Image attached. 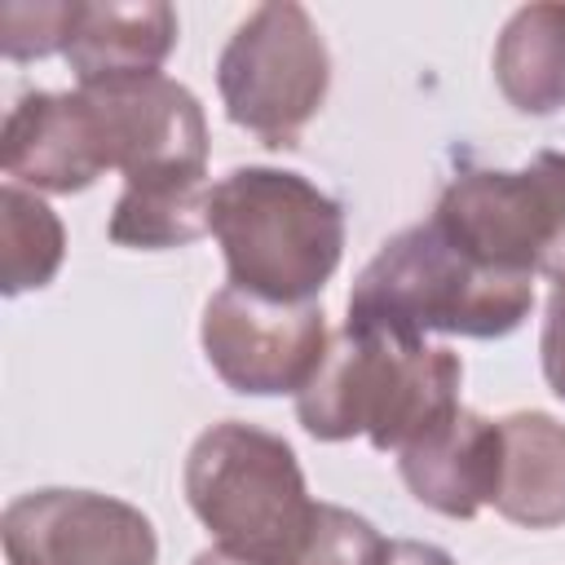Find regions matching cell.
Listing matches in <instances>:
<instances>
[{
  "instance_id": "4",
  "label": "cell",
  "mask_w": 565,
  "mask_h": 565,
  "mask_svg": "<svg viewBox=\"0 0 565 565\" xmlns=\"http://www.w3.org/2000/svg\"><path fill=\"white\" fill-rule=\"evenodd\" d=\"M190 512L221 547L260 565H300L322 503L309 499L296 450L256 424L225 419L185 455Z\"/></svg>"
},
{
  "instance_id": "11",
  "label": "cell",
  "mask_w": 565,
  "mask_h": 565,
  "mask_svg": "<svg viewBox=\"0 0 565 565\" xmlns=\"http://www.w3.org/2000/svg\"><path fill=\"white\" fill-rule=\"evenodd\" d=\"M172 44H177V13L163 0H137V4L79 0L62 57L71 62L79 88H102V84L159 75Z\"/></svg>"
},
{
  "instance_id": "3",
  "label": "cell",
  "mask_w": 565,
  "mask_h": 565,
  "mask_svg": "<svg viewBox=\"0 0 565 565\" xmlns=\"http://www.w3.org/2000/svg\"><path fill=\"white\" fill-rule=\"evenodd\" d=\"M207 234H216L230 287L265 300L309 305L344 256V212L300 172L234 168L212 185Z\"/></svg>"
},
{
  "instance_id": "14",
  "label": "cell",
  "mask_w": 565,
  "mask_h": 565,
  "mask_svg": "<svg viewBox=\"0 0 565 565\" xmlns=\"http://www.w3.org/2000/svg\"><path fill=\"white\" fill-rule=\"evenodd\" d=\"M207 203H212L207 172L137 177V181H124V194L110 212L106 234L119 247H141V252L185 247L199 234H207Z\"/></svg>"
},
{
  "instance_id": "19",
  "label": "cell",
  "mask_w": 565,
  "mask_h": 565,
  "mask_svg": "<svg viewBox=\"0 0 565 565\" xmlns=\"http://www.w3.org/2000/svg\"><path fill=\"white\" fill-rule=\"evenodd\" d=\"M380 565H455V556L419 539H388Z\"/></svg>"
},
{
  "instance_id": "7",
  "label": "cell",
  "mask_w": 565,
  "mask_h": 565,
  "mask_svg": "<svg viewBox=\"0 0 565 565\" xmlns=\"http://www.w3.org/2000/svg\"><path fill=\"white\" fill-rule=\"evenodd\" d=\"M199 340L221 384L247 397L300 393L331 344L322 309L313 300L282 305L230 282L207 300Z\"/></svg>"
},
{
  "instance_id": "16",
  "label": "cell",
  "mask_w": 565,
  "mask_h": 565,
  "mask_svg": "<svg viewBox=\"0 0 565 565\" xmlns=\"http://www.w3.org/2000/svg\"><path fill=\"white\" fill-rule=\"evenodd\" d=\"M79 0H9L0 4V49L9 62L66 53Z\"/></svg>"
},
{
  "instance_id": "13",
  "label": "cell",
  "mask_w": 565,
  "mask_h": 565,
  "mask_svg": "<svg viewBox=\"0 0 565 565\" xmlns=\"http://www.w3.org/2000/svg\"><path fill=\"white\" fill-rule=\"evenodd\" d=\"M494 84L521 115H556L565 106V4H525L503 22Z\"/></svg>"
},
{
  "instance_id": "15",
  "label": "cell",
  "mask_w": 565,
  "mask_h": 565,
  "mask_svg": "<svg viewBox=\"0 0 565 565\" xmlns=\"http://www.w3.org/2000/svg\"><path fill=\"white\" fill-rule=\"evenodd\" d=\"M66 256V230L57 212L22 190L18 181H4L0 190V287L4 296H22L35 287H49Z\"/></svg>"
},
{
  "instance_id": "6",
  "label": "cell",
  "mask_w": 565,
  "mask_h": 565,
  "mask_svg": "<svg viewBox=\"0 0 565 565\" xmlns=\"http://www.w3.org/2000/svg\"><path fill=\"white\" fill-rule=\"evenodd\" d=\"M216 88L238 128L274 150L296 146L331 88L322 31L291 0L252 9L216 57Z\"/></svg>"
},
{
  "instance_id": "10",
  "label": "cell",
  "mask_w": 565,
  "mask_h": 565,
  "mask_svg": "<svg viewBox=\"0 0 565 565\" xmlns=\"http://www.w3.org/2000/svg\"><path fill=\"white\" fill-rule=\"evenodd\" d=\"M499 424L477 411H455L424 437L397 450V468L406 490L455 521L477 516L486 503H494L499 486Z\"/></svg>"
},
{
  "instance_id": "5",
  "label": "cell",
  "mask_w": 565,
  "mask_h": 565,
  "mask_svg": "<svg viewBox=\"0 0 565 565\" xmlns=\"http://www.w3.org/2000/svg\"><path fill=\"white\" fill-rule=\"evenodd\" d=\"M437 230L472 260L503 274L565 278V154L539 150L525 168L459 172L433 212Z\"/></svg>"
},
{
  "instance_id": "2",
  "label": "cell",
  "mask_w": 565,
  "mask_h": 565,
  "mask_svg": "<svg viewBox=\"0 0 565 565\" xmlns=\"http://www.w3.org/2000/svg\"><path fill=\"white\" fill-rule=\"evenodd\" d=\"M463 362L411 335L344 327L313 380L296 393V415L318 441L366 437L375 450H402L459 411Z\"/></svg>"
},
{
  "instance_id": "21",
  "label": "cell",
  "mask_w": 565,
  "mask_h": 565,
  "mask_svg": "<svg viewBox=\"0 0 565 565\" xmlns=\"http://www.w3.org/2000/svg\"><path fill=\"white\" fill-rule=\"evenodd\" d=\"M561 282H565V278H561Z\"/></svg>"
},
{
  "instance_id": "8",
  "label": "cell",
  "mask_w": 565,
  "mask_h": 565,
  "mask_svg": "<svg viewBox=\"0 0 565 565\" xmlns=\"http://www.w3.org/2000/svg\"><path fill=\"white\" fill-rule=\"evenodd\" d=\"M9 565H154L159 539L141 508L97 490H31L0 521Z\"/></svg>"
},
{
  "instance_id": "20",
  "label": "cell",
  "mask_w": 565,
  "mask_h": 565,
  "mask_svg": "<svg viewBox=\"0 0 565 565\" xmlns=\"http://www.w3.org/2000/svg\"><path fill=\"white\" fill-rule=\"evenodd\" d=\"M190 565H260V561H252V556H238V552H230V547H207V552H199Z\"/></svg>"
},
{
  "instance_id": "12",
  "label": "cell",
  "mask_w": 565,
  "mask_h": 565,
  "mask_svg": "<svg viewBox=\"0 0 565 565\" xmlns=\"http://www.w3.org/2000/svg\"><path fill=\"white\" fill-rule=\"evenodd\" d=\"M499 516L525 530L565 525V424L543 411H516L499 419Z\"/></svg>"
},
{
  "instance_id": "1",
  "label": "cell",
  "mask_w": 565,
  "mask_h": 565,
  "mask_svg": "<svg viewBox=\"0 0 565 565\" xmlns=\"http://www.w3.org/2000/svg\"><path fill=\"white\" fill-rule=\"evenodd\" d=\"M534 309V282L521 274L490 269L455 247L437 221H419L393 234L358 274L349 291L353 331L375 335H472L499 340L516 331Z\"/></svg>"
},
{
  "instance_id": "17",
  "label": "cell",
  "mask_w": 565,
  "mask_h": 565,
  "mask_svg": "<svg viewBox=\"0 0 565 565\" xmlns=\"http://www.w3.org/2000/svg\"><path fill=\"white\" fill-rule=\"evenodd\" d=\"M384 543L388 539H380V530L366 516L335 508V503H322L300 565H380Z\"/></svg>"
},
{
  "instance_id": "9",
  "label": "cell",
  "mask_w": 565,
  "mask_h": 565,
  "mask_svg": "<svg viewBox=\"0 0 565 565\" xmlns=\"http://www.w3.org/2000/svg\"><path fill=\"white\" fill-rule=\"evenodd\" d=\"M0 150L9 181L49 194H79L110 168L106 128L88 88L22 93L4 115Z\"/></svg>"
},
{
  "instance_id": "18",
  "label": "cell",
  "mask_w": 565,
  "mask_h": 565,
  "mask_svg": "<svg viewBox=\"0 0 565 565\" xmlns=\"http://www.w3.org/2000/svg\"><path fill=\"white\" fill-rule=\"evenodd\" d=\"M539 353H543L547 388L565 402V282H552L547 318H543V335H539Z\"/></svg>"
}]
</instances>
